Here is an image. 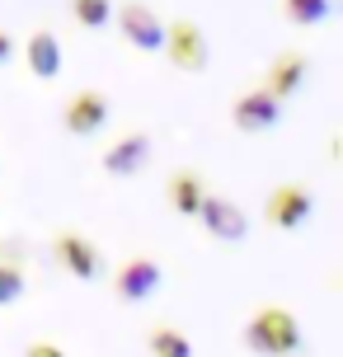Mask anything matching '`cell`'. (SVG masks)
<instances>
[{"instance_id": "obj_1", "label": "cell", "mask_w": 343, "mask_h": 357, "mask_svg": "<svg viewBox=\"0 0 343 357\" xmlns=\"http://www.w3.org/2000/svg\"><path fill=\"white\" fill-rule=\"evenodd\" d=\"M245 343H250V353H259V357H291V353H301V329L291 320V310L264 305V310H254L250 324H245Z\"/></svg>"}, {"instance_id": "obj_2", "label": "cell", "mask_w": 343, "mask_h": 357, "mask_svg": "<svg viewBox=\"0 0 343 357\" xmlns=\"http://www.w3.org/2000/svg\"><path fill=\"white\" fill-rule=\"evenodd\" d=\"M165 52L169 61L188 75H202L207 71V38L193 19H174V24H165Z\"/></svg>"}, {"instance_id": "obj_3", "label": "cell", "mask_w": 343, "mask_h": 357, "mask_svg": "<svg viewBox=\"0 0 343 357\" xmlns=\"http://www.w3.org/2000/svg\"><path fill=\"white\" fill-rule=\"evenodd\" d=\"M310 212H315V197L306 188H296V183H282V188H273L268 202H264V216H268L273 231H296V226H306Z\"/></svg>"}, {"instance_id": "obj_4", "label": "cell", "mask_w": 343, "mask_h": 357, "mask_svg": "<svg viewBox=\"0 0 343 357\" xmlns=\"http://www.w3.org/2000/svg\"><path fill=\"white\" fill-rule=\"evenodd\" d=\"M118 29H123V38L132 47H142V52H160L165 47L160 15H155L151 5H142V0H127L123 10H118Z\"/></svg>"}, {"instance_id": "obj_5", "label": "cell", "mask_w": 343, "mask_h": 357, "mask_svg": "<svg viewBox=\"0 0 343 357\" xmlns=\"http://www.w3.org/2000/svg\"><path fill=\"white\" fill-rule=\"evenodd\" d=\"M52 254H56V264L66 268L71 278H80V282H94L99 273H104V254L94 250L85 235H75V231H61L52 240Z\"/></svg>"}, {"instance_id": "obj_6", "label": "cell", "mask_w": 343, "mask_h": 357, "mask_svg": "<svg viewBox=\"0 0 343 357\" xmlns=\"http://www.w3.org/2000/svg\"><path fill=\"white\" fill-rule=\"evenodd\" d=\"M165 282V273L155 259H127L123 268H118V278H113V291H118V301L127 305H142L146 296H155Z\"/></svg>"}, {"instance_id": "obj_7", "label": "cell", "mask_w": 343, "mask_h": 357, "mask_svg": "<svg viewBox=\"0 0 343 357\" xmlns=\"http://www.w3.org/2000/svg\"><path fill=\"white\" fill-rule=\"evenodd\" d=\"M198 221H202V231L212 235V240H245V231H250V221H245V212L235 207L231 197H217V193H207L202 197V207H198Z\"/></svg>"}, {"instance_id": "obj_8", "label": "cell", "mask_w": 343, "mask_h": 357, "mask_svg": "<svg viewBox=\"0 0 343 357\" xmlns=\"http://www.w3.org/2000/svg\"><path fill=\"white\" fill-rule=\"evenodd\" d=\"M61 123H66V132H71V137H94L99 127L109 123V99H104L99 89H80V94H71V99H66Z\"/></svg>"}, {"instance_id": "obj_9", "label": "cell", "mask_w": 343, "mask_h": 357, "mask_svg": "<svg viewBox=\"0 0 343 357\" xmlns=\"http://www.w3.org/2000/svg\"><path fill=\"white\" fill-rule=\"evenodd\" d=\"M277 118H282V104L273 99L268 89H250V94H240L231 108V123L240 127V132H268V127H277Z\"/></svg>"}, {"instance_id": "obj_10", "label": "cell", "mask_w": 343, "mask_h": 357, "mask_svg": "<svg viewBox=\"0 0 343 357\" xmlns=\"http://www.w3.org/2000/svg\"><path fill=\"white\" fill-rule=\"evenodd\" d=\"M146 165H151V137L146 132H127L123 142H113L104 151V169L113 178H132V174H142Z\"/></svg>"}, {"instance_id": "obj_11", "label": "cell", "mask_w": 343, "mask_h": 357, "mask_svg": "<svg viewBox=\"0 0 343 357\" xmlns=\"http://www.w3.org/2000/svg\"><path fill=\"white\" fill-rule=\"evenodd\" d=\"M306 66H310V61H306L301 52H282V56L268 66V75H264V85H259V89H268L273 99L282 104V99H291V94L301 89V80H306Z\"/></svg>"}, {"instance_id": "obj_12", "label": "cell", "mask_w": 343, "mask_h": 357, "mask_svg": "<svg viewBox=\"0 0 343 357\" xmlns=\"http://www.w3.org/2000/svg\"><path fill=\"white\" fill-rule=\"evenodd\" d=\"M24 61H29V75L56 80V75H61V43H56L47 29H38V33L24 43Z\"/></svg>"}, {"instance_id": "obj_13", "label": "cell", "mask_w": 343, "mask_h": 357, "mask_svg": "<svg viewBox=\"0 0 343 357\" xmlns=\"http://www.w3.org/2000/svg\"><path fill=\"white\" fill-rule=\"evenodd\" d=\"M202 197H207V188H202L198 169H174V178H169V207L179 216H198Z\"/></svg>"}, {"instance_id": "obj_14", "label": "cell", "mask_w": 343, "mask_h": 357, "mask_svg": "<svg viewBox=\"0 0 343 357\" xmlns=\"http://www.w3.org/2000/svg\"><path fill=\"white\" fill-rule=\"evenodd\" d=\"M334 0H282V15L296 24V29H315L320 19H329Z\"/></svg>"}, {"instance_id": "obj_15", "label": "cell", "mask_w": 343, "mask_h": 357, "mask_svg": "<svg viewBox=\"0 0 343 357\" xmlns=\"http://www.w3.org/2000/svg\"><path fill=\"white\" fill-rule=\"evenodd\" d=\"M146 348H151V353L155 357H193V343L183 339L179 329H151V339H146Z\"/></svg>"}, {"instance_id": "obj_16", "label": "cell", "mask_w": 343, "mask_h": 357, "mask_svg": "<svg viewBox=\"0 0 343 357\" xmlns=\"http://www.w3.org/2000/svg\"><path fill=\"white\" fill-rule=\"evenodd\" d=\"M71 15H75V24H80V29L99 33V29L113 19V0H71Z\"/></svg>"}, {"instance_id": "obj_17", "label": "cell", "mask_w": 343, "mask_h": 357, "mask_svg": "<svg viewBox=\"0 0 343 357\" xmlns=\"http://www.w3.org/2000/svg\"><path fill=\"white\" fill-rule=\"evenodd\" d=\"M19 296H24V268L0 264V305H15Z\"/></svg>"}, {"instance_id": "obj_18", "label": "cell", "mask_w": 343, "mask_h": 357, "mask_svg": "<svg viewBox=\"0 0 343 357\" xmlns=\"http://www.w3.org/2000/svg\"><path fill=\"white\" fill-rule=\"evenodd\" d=\"M24 357H66V353H61L56 343H29V353H24Z\"/></svg>"}, {"instance_id": "obj_19", "label": "cell", "mask_w": 343, "mask_h": 357, "mask_svg": "<svg viewBox=\"0 0 343 357\" xmlns=\"http://www.w3.org/2000/svg\"><path fill=\"white\" fill-rule=\"evenodd\" d=\"M10 56H15V38H10V33H5V29H0V66H5Z\"/></svg>"}]
</instances>
